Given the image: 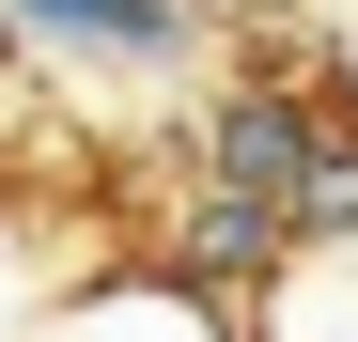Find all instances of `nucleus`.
<instances>
[{
    "mask_svg": "<svg viewBox=\"0 0 358 342\" xmlns=\"http://www.w3.org/2000/svg\"><path fill=\"white\" fill-rule=\"evenodd\" d=\"M343 125H358V109H343L327 78L250 63V47H234V63H203V78H187V125H171V156H187L203 187H250V202H280V218H296V187L327 171V140H343Z\"/></svg>",
    "mask_w": 358,
    "mask_h": 342,
    "instance_id": "1",
    "label": "nucleus"
},
{
    "mask_svg": "<svg viewBox=\"0 0 358 342\" xmlns=\"http://www.w3.org/2000/svg\"><path fill=\"white\" fill-rule=\"evenodd\" d=\"M234 327H250V342H358V234H296V249L250 280Z\"/></svg>",
    "mask_w": 358,
    "mask_h": 342,
    "instance_id": "5",
    "label": "nucleus"
},
{
    "mask_svg": "<svg viewBox=\"0 0 358 342\" xmlns=\"http://www.w3.org/2000/svg\"><path fill=\"white\" fill-rule=\"evenodd\" d=\"M0 47L63 94H187L218 63V0H0Z\"/></svg>",
    "mask_w": 358,
    "mask_h": 342,
    "instance_id": "2",
    "label": "nucleus"
},
{
    "mask_svg": "<svg viewBox=\"0 0 358 342\" xmlns=\"http://www.w3.org/2000/svg\"><path fill=\"white\" fill-rule=\"evenodd\" d=\"M31 342H250V327L218 296H187V280H156V265H78Z\"/></svg>",
    "mask_w": 358,
    "mask_h": 342,
    "instance_id": "4",
    "label": "nucleus"
},
{
    "mask_svg": "<svg viewBox=\"0 0 358 342\" xmlns=\"http://www.w3.org/2000/svg\"><path fill=\"white\" fill-rule=\"evenodd\" d=\"M63 280H78V265L47 249V234H31L16 202H0V342H31V327H47V296H63Z\"/></svg>",
    "mask_w": 358,
    "mask_h": 342,
    "instance_id": "6",
    "label": "nucleus"
},
{
    "mask_svg": "<svg viewBox=\"0 0 358 342\" xmlns=\"http://www.w3.org/2000/svg\"><path fill=\"white\" fill-rule=\"evenodd\" d=\"M218 16H234V0H218Z\"/></svg>",
    "mask_w": 358,
    "mask_h": 342,
    "instance_id": "7",
    "label": "nucleus"
},
{
    "mask_svg": "<svg viewBox=\"0 0 358 342\" xmlns=\"http://www.w3.org/2000/svg\"><path fill=\"white\" fill-rule=\"evenodd\" d=\"M296 249V218L280 202H250V187H203V171H187V187H171V218H156V280H187V296H218V311H250V280Z\"/></svg>",
    "mask_w": 358,
    "mask_h": 342,
    "instance_id": "3",
    "label": "nucleus"
}]
</instances>
